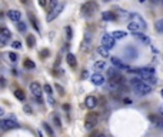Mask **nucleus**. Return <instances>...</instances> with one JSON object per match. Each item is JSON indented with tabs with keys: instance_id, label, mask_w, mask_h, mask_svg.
<instances>
[{
	"instance_id": "nucleus-1",
	"label": "nucleus",
	"mask_w": 163,
	"mask_h": 137,
	"mask_svg": "<svg viewBox=\"0 0 163 137\" xmlns=\"http://www.w3.org/2000/svg\"><path fill=\"white\" fill-rule=\"evenodd\" d=\"M127 29H129L133 34L135 33H142V32L146 29V23H145V20H143L137 13H130Z\"/></svg>"
},
{
	"instance_id": "nucleus-2",
	"label": "nucleus",
	"mask_w": 163,
	"mask_h": 137,
	"mask_svg": "<svg viewBox=\"0 0 163 137\" xmlns=\"http://www.w3.org/2000/svg\"><path fill=\"white\" fill-rule=\"evenodd\" d=\"M130 86L133 87V90H135L139 96H147V94L152 93V86H149L146 82H143V80L139 79V77L132 79V80H130Z\"/></svg>"
},
{
	"instance_id": "nucleus-3",
	"label": "nucleus",
	"mask_w": 163,
	"mask_h": 137,
	"mask_svg": "<svg viewBox=\"0 0 163 137\" xmlns=\"http://www.w3.org/2000/svg\"><path fill=\"white\" fill-rule=\"evenodd\" d=\"M97 121H99V114L97 113H89L85 119V127L86 130H92L94 127L97 126Z\"/></svg>"
},
{
	"instance_id": "nucleus-4",
	"label": "nucleus",
	"mask_w": 163,
	"mask_h": 137,
	"mask_svg": "<svg viewBox=\"0 0 163 137\" xmlns=\"http://www.w3.org/2000/svg\"><path fill=\"white\" fill-rule=\"evenodd\" d=\"M96 9H97V5L94 3V2H87V3H85V5L82 6V9H80V11H82V14L83 16H92L93 13L96 11Z\"/></svg>"
},
{
	"instance_id": "nucleus-5",
	"label": "nucleus",
	"mask_w": 163,
	"mask_h": 137,
	"mask_svg": "<svg viewBox=\"0 0 163 137\" xmlns=\"http://www.w3.org/2000/svg\"><path fill=\"white\" fill-rule=\"evenodd\" d=\"M17 127H19V123L13 117L11 119H3V120H0V129L2 130H13V129H17Z\"/></svg>"
},
{
	"instance_id": "nucleus-6",
	"label": "nucleus",
	"mask_w": 163,
	"mask_h": 137,
	"mask_svg": "<svg viewBox=\"0 0 163 137\" xmlns=\"http://www.w3.org/2000/svg\"><path fill=\"white\" fill-rule=\"evenodd\" d=\"M30 92H32V96L36 97L39 101H42V94H43V87L39 84V83H30Z\"/></svg>"
},
{
	"instance_id": "nucleus-7",
	"label": "nucleus",
	"mask_w": 163,
	"mask_h": 137,
	"mask_svg": "<svg viewBox=\"0 0 163 137\" xmlns=\"http://www.w3.org/2000/svg\"><path fill=\"white\" fill-rule=\"evenodd\" d=\"M114 43H116V40L112 37V34H104L103 37H102V46H103V47H106L107 50L113 49Z\"/></svg>"
},
{
	"instance_id": "nucleus-8",
	"label": "nucleus",
	"mask_w": 163,
	"mask_h": 137,
	"mask_svg": "<svg viewBox=\"0 0 163 137\" xmlns=\"http://www.w3.org/2000/svg\"><path fill=\"white\" fill-rule=\"evenodd\" d=\"M11 37V33L9 29L0 27V44H6Z\"/></svg>"
},
{
	"instance_id": "nucleus-9",
	"label": "nucleus",
	"mask_w": 163,
	"mask_h": 137,
	"mask_svg": "<svg viewBox=\"0 0 163 137\" xmlns=\"http://www.w3.org/2000/svg\"><path fill=\"white\" fill-rule=\"evenodd\" d=\"M123 54H125L126 59H129V60H135L136 57H137V50H136L133 46H127V47L123 50Z\"/></svg>"
},
{
	"instance_id": "nucleus-10",
	"label": "nucleus",
	"mask_w": 163,
	"mask_h": 137,
	"mask_svg": "<svg viewBox=\"0 0 163 137\" xmlns=\"http://www.w3.org/2000/svg\"><path fill=\"white\" fill-rule=\"evenodd\" d=\"M110 60H112V64H113L114 67H117L119 70H129V66L125 64L119 57H110Z\"/></svg>"
},
{
	"instance_id": "nucleus-11",
	"label": "nucleus",
	"mask_w": 163,
	"mask_h": 137,
	"mask_svg": "<svg viewBox=\"0 0 163 137\" xmlns=\"http://www.w3.org/2000/svg\"><path fill=\"white\" fill-rule=\"evenodd\" d=\"M90 80H92V83L94 86H102V84H104V77L102 76L100 73L92 74V76H90Z\"/></svg>"
},
{
	"instance_id": "nucleus-12",
	"label": "nucleus",
	"mask_w": 163,
	"mask_h": 137,
	"mask_svg": "<svg viewBox=\"0 0 163 137\" xmlns=\"http://www.w3.org/2000/svg\"><path fill=\"white\" fill-rule=\"evenodd\" d=\"M85 104H86L87 109H94L97 106V99L94 96H87L86 100H85Z\"/></svg>"
},
{
	"instance_id": "nucleus-13",
	"label": "nucleus",
	"mask_w": 163,
	"mask_h": 137,
	"mask_svg": "<svg viewBox=\"0 0 163 137\" xmlns=\"http://www.w3.org/2000/svg\"><path fill=\"white\" fill-rule=\"evenodd\" d=\"M63 7H65V5H63V3H60V6L57 7V9H54V10L50 11V14L47 16V22H52L53 19H56V17L59 16V14H60V11L63 10Z\"/></svg>"
},
{
	"instance_id": "nucleus-14",
	"label": "nucleus",
	"mask_w": 163,
	"mask_h": 137,
	"mask_svg": "<svg viewBox=\"0 0 163 137\" xmlns=\"http://www.w3.org/2000/svg\"><path fill=\"white\" fill-rule=\"evenodd\" d=\"M149 120L152 121V123L156 127H159V129H163V119H162V117L155 116V114H150V116H149Z\"/></svg>"
},
{
	"instance_id": "nucleus-15",
	"label": "nucleus",
	"mask_w": 163,
	"mask_h": 137,
	"mask_svg": "<svg viewBox=\"0 0 163 137\" xmlns=\"http://www.w3.org/2000/svg\"><path fill=\"white\" fill-rule=\"evenodd\" d=\"M7 17L13 20V22H20V19H22V13L17 10H10L7 11Z\"/></svg>"
},
{
	"instance_id": "nucleus-16",
	"label": "nucleus",
	"mask_w": 163,
	"mask_h": 137,
	"mask_svg": "<svg viewBox=\"0 0 163 137\" xmlns=\"http://www.w3.org/2000/svg\"><path fill=\"white\" fill-rule=\"evenodd\" d=\"M66 61H67V64L70 67H76V56L73 54V53H67L66 56Z\"/></svg>"
},
{
	"instance_id": "nucleus-17",
	"label": "nucleus",
	"mask_w": 163,
	"mask_h": 137,
	"mask_svg": "<svg viewBox=\"0 0 163 137\" xmlns=\"http://www.w3.org/2000/svg\"><path fill=\"white\" fill-rule=\"evenodd\" d=\"M102 19L103 20H116V14L113 11H103L102 13Z\"/></svg>"
},
{
	"instance_id": "nucleus-18",
	"label": "nucleus",
	"mask_w": 163,
	"mask_h": 137,
	"mask_svg": "<svg viewBox=\"0 0 163 137\" xmlns=\"http://www.w3.org/2000/svg\"><path fill=\"white\" fill-rule=\"evenodd\" d=\"M127 34H126V32H122V30H116V32H113L112 33V37L114 39V40H120V39H125Z\"/></svg>"
},
{
	"instance_id": "nucleus-19",
	"label": "nucleus",
	"mask_w": 163,
	"mask_h": 137,
	"mask_svg": "<svg viewBox=\"0 0 163 137\" xmlns=\"http://www.w3.org/2000/svg\"><path fill=\"white\" fill-rule=\"evenodd\" d=\"M135 37H136V39H139V40H142L143 43H146V44L150 43V39L147 37L146 34H143V33H135Z\"/></svg>"
},
{
	"instance_id": "nucleus-20",
	"label": "nucleus",
	"mask_w": 163,
	"mask_h": 137,
	"mask_svg": "<svg viewBox=\"0 0 163 137\" xmlns=\"http://www.w3.org/2000/svg\"><path fill=\"white\" fill-rule=\"evenodd\" d=\"M93 67H94V70H103V69H106V61H103V60H99V61H96L94 64H93Z\"/></svg>"
},
{
	"instance_id": "nucleus-21",
	"label": "nucleus",
	"mask_w": 163,
	"mask_h": 137,
	"mask_svg": "<svg viewBox=\"0 0 163 137\" xmlns=\"http://www.w3.org/2000/svg\"><path fill=\"white\" fill-rule=\"evenodd\" d=\"M120 73H119V70L117 69H109L107 70V77L109 79H113V77H117Z\"/></svg>"
},
{
	"instance_id": "nucleus-22",
	"label": "nucleus",
	"mask_w": 163,
	"mask_h": 137,
	"mask_svg": "<svg viewBox=\"0 0 163 137\" xmlns=\"http://www.w3.org/2000/svg\"><path fill=\"white\" fill-rule=\"evenodd\" d=\"M97 53L102 56V57H109V50L106 49V47H103V46H100L97 49Z\"/></svg>"
},
{
	"instance_id": "nucleus-23",
	"label": "nucleus",
	"mask_w": 163,
	"mask_h": 137,
	"mask_svg": "<svg viewBox=\"0 0 163 137\" xmlns=\"http://www.w3.org/2000/svg\"><path fill=\"white\" fill-rule=\"evenodd\" d=\"M34 44H36L34 36H33V34H29V36H27V46H29V47H33Z\"/></svg>"
},
{
	"instance_id": "nucleus-24",
	"label": "nucleus",
	"mask_w": 163,
	"mask_h": 137,
	"mask_svg": "<svg viewBox=\"0 0 163 137\" xmlns=\"http://www.w3.org/2000/svg\"><path fill=\"white\" fill-rule=\"evenodd\" d=\"M59 6H60L59 0H50V2H49V7H50V11H52V10H54V9H57Z\"/></svg>"
},
{
	"instance_id": "nucleus-25",
	"label": "nucleus",
	"mask_w": 163,
	"mask_h": 137,
	"mask_svg": "<svg viewBox=\"0 0 163 137\" xmlns=\"http://www.w3.org/2000/svg\"><path fill=\"white\" fill-rule=\"evenodd\" d=\"M24 67L26 69H29V70H32V69H34L36 67V64H34V61H32V60H24Z\"/></svg>"
},
{
	"instance_id": "nucleus-26",
	"label": "nucleus",
	"mask_w": 163,
	"mask_h": 137,
	"mask_svg": "<svg viewBox=\"0 0 163 137\" xmlns=\"http://www.w3.org/2000/svg\"><path fill=\"white\" fill-rule=\"evenodd\" d=\"M14 96H16V99H19L20 101H23V100L26 99V96H24V93H23L22 90H16V92H14Z\"/></svg>"
},
{
	"instance_id": "nucleus-27",
	"label": "nucleus",
	"mask_w": 163,
	"mask_h": 137,
	"mask_svg": "<svg viewBox=\"0 0 163 137\" xmlns=\"http://www.w3.org/2000/svg\"><path fill=\"white\" fill-rule=\"evenodd\" d=\"M146 83L149 84V86H156V84H158V79H156L155 76H152V77H149V79H147Z\"/></svg>"
},
{
	"instance_id": "nucleus-28",
	"label": "nucleus",
	"mask_w": 163,
	"mask_h": 137,
	"mask_svg": "<svg viewBox=\"0 0 163 137\" xmlns=\"http://www.w3.org/2000/svg\"><path fill=\"white\" fill-rule=\"evenodd\" d=\"M156 30H158L159 33H163V19L156 22Z\"/></svg>"
},
{
	"instance_id": "nucleus-29",
	"label": "nucleus",
	"mask_w": 163,
	"mask_h": 137,
	"mask_svg": "<svg viewBox=\"0 0 163 137\" xmlns=\"http://www.w3.org/2000/svg\"><path fill=\"white\" fill-rule=\"evenodd\" d=\"M43 90H44V92H46L47 94H49V96H52V94H53V89H52V86H50V84H47V83L44 84Z\"/></svg>"
},
{
	"instance_id": "nucleus-30",
	"label": "nucleus",
	"mask_w": 163,
	"mask_h": 137,
	"mask_svg": "<svg viewBox=\"0 0 163 137\" xmlns=\"http://www.w3.org/2000/svg\"><path fill=\"white\" fill-rule=\"evenodd\" d=\"M17 29L20 30V32H26V24L23 22H20V23H17Z\"/></svg>"
},
{
	"instance_id": "nucleus-31",
	"label": "nucleus",
	"mask_w": 163,
	"mask_h": 137,
	"mask_svg": "<svg viewBox=\"0 0 163 137\" xmlns=\"http://www.w3.org/2000/svg\"><path fill=\"white\" fill-rule=\"evenodd\" d=\"M43 126H44V130H46V132L49 133V136H53V130L50 129V126H49V124H46V123H44Z\"/></svg>"
},
{
	"instance_id": "nucleus-32",
	"label": "nucleus",
	"mask_w": 163,
	"mask_h": 137,
	"mask_svg": "<svg viewBox=\"0 0 163 137\" xmlns=\"http://www.w3.org/2000/svg\"><path fill=\"white\" fill-rule=\"evenodd\" d=\"M11 47H13V49H20V47H22V43H20V42H13V43H11Z\"/></svg>"
},
{
	"instance_id": "nucleus-33",
	"label": "nucleus",
	"mask_w": 163,
	"mask_h": 137,
	"mask_svg": "<svg viewBox=\"0 0 163 137\" xmlns=\"http://www.w3.org/2000/svg\"><path fill=\"white\" fill-rule=\"evenodd\" d=\"M56 90H57V92H59V94H62V96L65 94V89L62 87L60 84H56Z\"/></svg>"
},
{
	"instance_id": "nucleus-34",
	"label": "nucleus",
	"mask_w": 163,
	"mask_h": 137,
	"mask_svg": "<svg viewBox=\"0 0 163 137\" xmlns=\"http://www.w3.org/2000/svg\"><path fill=\"white\" fill-rule=\"evenodd\" d=\"M9 59H10L11 61H16V60H17V54L11 51V53H9Z\"/></svg>"
},
{
	"instance_id": "nucleus-35",
	"label": "nucleus",
	"mask_w": 163,
	"mask_h": 137,
	"mask_svg": "<svg viewBox=\"0 0 163 137\" xmlns=\"http://www.w3.org/2000/svg\"><path fill=\"white\" fill-rule=\"evenodd\" d=\"M66 34H67V39L70 40V39H72V36H73V34H72V27H69V26L66 27Z\"/></svg>"
},
{
	"instance_id": "nucleus-36",
	"label": "nucleus",
	"mask_w": 163,
	"mask_h": 137,
	"mask_svg": "<svg viewBox=\"0 0 163 137\" xmlns=\"http://www.w3.org/2000/svg\"><path fill=\"white\" fill-rule=\"evenodd\" d=\"M53 120H54V124H56V126H57V127H62V123H60V119H59V117H57V116H54V117H53Z\"/></svg>"
},
{
	"instance_id": "nucleus-37",
	"label": "nucleus",
	"mask_w": 163,
	"mask_h": 137,
	"mask_svg": "<svg viewBox=\"0 0 163 137\" xmlns=\"http://www.w3.org/2000/svg\"><path fill=\"white\" fill-rule=\"evenodd\" d=\"M23 109H24V111H26L27 114H32V109H30V107H29V106H24V107H23Z\"/></svg>"
},
{
	"instance_id": "nucleus-38",
	"label": "nucleus",
	"mask_w": 163,
	"mask_h": 137,
	"mask_svg": "<svg viewBox=\"0 0 163 137\" xmlns=\"http://www.w3.org/2000/svg\"><path fill=\"white\" fill-rule=\"evenodd\" d=\"M46 5H47V2H46V0H39V6H42V7H44Z\"/></svg>"
},
{
	"instance_id": "nucleus-39",
	"label": "nucleus",
	"mask_w": 163,
	"mask_h": 137,
	"mask_svg": "<svg viewBox=\"0 0 163 137\" xmlns=\"http://www.w3.org/2000/svg\"><path fill=\"white\" fill-rule=\"evenodd\" d=\"M5 84H6L5 79H2V77H0V87H3V86H5Z\"/></svg>"
},
{
	"instance_id": "nucleus-40",
	"label": "nucleus",
	"mask_w": 163,
	"mask_h": 137,
	"mask_svg": "<svg viewBox=\"0 0 163 137\" xmlns=\"http://www.w3.org/2000/svg\"><path fill=\"white\" fill-rule=\"evenodd\" d=\"M49 54V50H43V51H42V56H43V59H44V56H47Z\"/></svg>"
},
{
	"instance_id": "nucleus-41",
	"label": "nucleus",
	"mask_w": 163,
	"mask_h": 137,
	"mask_svg": "<svg viewBox=\"0 0 163 137\" xmlns=\"http://www.w3.org/2000/svg\"><path fill=\"white\" fill-rule=\"evenodd\" d=\"M123 101H125V104H132V100L130 99H123Z\"/></svg>"
},
{
	"instance_id": "nucleus-42",
	"label": "nucleus",
	"mask_w": 163,
	"mask_h": 137,
	"mask_svg": "<svg viewBox=\"0 0 163 137\" xmlns=\"http://www.w3.org/2000/svg\"><path fill=\"white\" fill-rule=\"evenodd\" d=\"M49 103H50V106H54V100L52 99V96L49 97Z\"/></svg>"
},
{
	"instance_id": "nucleus-43",
	"label": "nucleus",
	"mask_w": 163,
	"mask_h": 137,
	"mask_svg": "<svg viewBox=\"0 0 163 137\" xmlns=\"http://www.w3.org/2000/svg\"><path fill=\"white\" fill-rule=\"evenodd\" d=\"M5 114V111H3V109H2V107H0V117H2V116Z\"/></svg>"
},
{
	"instance_id": "nucleus-44",
	"label": "nucleus",
	"mask_w": 163,
	"mask_h": 137,
	"mask_svg": "<svg viewBox=\"0 0 163 137\" xmlns=\"http://www.w3.org/2000/svg\"><path fill=\"white\" fill-rule=\"evenodd\" d=\"M20 2H22V3H24V5H26L27 2H29V0H20Z\"/></svg>"
},
{
	"instance_id": "nucleus-45",
	"label": "nucleus",
	"mask_w": 163,
	"mask_h": 137,
	"mask_svg": "<svg viewBox=\"0 0 163 137\" xmlns=\"http://www.w3.org/2000/svg\"><path fill=\"white\" fill-rule=\"evenodd\" d=\"M150 2H152V3H158V0H150Z\"/></svg>"
},
{
	"instance_id": "nucleus-46",
	"label": "nucleus",
	"mask_w": 163,
	"mask_h": 137,
	"mask_svg": "<svg viewBox=\"0 0 163 137\" xmlns=\"http://www.w3.org/2000/svg\"><path fill=\"white\" fill-rule=\"evenodd\" d=\"M145 2H146V0H139V3H145Z\"/></svg>"
},
{
	"instance_id": "nucleus-47",
	"label": "nucleus",
	"mask_w": 163,
	"mask_h": 137,
	"mask_svg": "<svg viewBox=\"0 0 163 137\" xmlns=\"http://www.w3.org/2000/svg\"><path fill=\"white\" fill-rule=\"evenodd\" d=\"M97 137H106V136H104V134H99Z\"/></svg>"
},
{
	"instance_id": "nucleus-48",
	"label": "nucleus",
	"mask_w": 163,
	"mask_h": 137,
	"mask_svg": "<svg viewBox=\"0 0 163 137\" xmlns=\"http://www.w3.org/2000/svg\"><path fill=\"white\" fill-rule=\"evenodd\" d=\"M160 93H162V97H163V90H162V92H160Z\"/></svg>"
},
{
	"instance_id": "nucleus-49",
	"label": "nucleus",
	"mask_w": 163,
	"mask_h": 137,
	"mask_svg": "<svg viewBox=\"0 0 163 137\" xmlns=\"http://www.w3.org/2000/svg\"><path fill=\"white\" fill-rule=\"evenodd\" d=\"M103 2H110V0H103Z\"/></svg>"
},
{
	"instance_id": "nucleus-50",
	"label": "nucleus",
	"mask_w": 163,
	"mask_h": 137,
	"mask_svg": "<svg viewBox=\"0 0 163 137\" xmlns=\"http://www.w3.org/2000/svg\"><path fill=\"white\" fill-rule=\"evenodd\" d=\"M162 3H163V0H162Z\"/></svg>"
}]
</instances>
